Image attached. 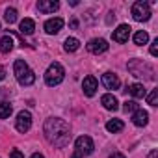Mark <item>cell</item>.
I'll list each match as a JSON object with an SVG mask.
<instances>
[{
	"label": "cell",
	"instance_id": "14",
	"mask_svg": "<svg viewBox=\"0 0 158 158\" xmlns=\"http://www.w3.org/2000/svg\"><path fill=\"white\" fill-rule=\"evenodd\" d=\"M101 104H102L106 110H110V112H115V110L119 108V102H117V99H115L114 95H110V93L102 95V99H101Z\"/></svg>",
	"mask_w": 158,
	"mask_h": 158
},
{
	"label": "cell",
	"instance_id": "20",
	"mask_svg": "<svg viewBox=\"0 0 158 158\" xmlns=\"http://www.w3.org/2000/svg\"><path fill=\"white\" fill-rule=\"evenodd\" d=\"M11 112H13V106L10 102H2V104H0V119H8L11 115Z\"/></svg>",
	"mask_w": 158,
	"mask_h": 158
},
{
	"label": "cell",
	"instance_id": "31",
	"mask_svg": "<svg viewBox=\"0 0 158 158\" xmlns=\"http://www.w3.org/2000/svg\"><path fill=\"white\" fill-rule=\"evenodd\" d=\"M32 158H45V156H43V154H39V152H34V154H32Z\"/></svg>",
	"mask_w": 158,
	"mask_h": 158
},
{
	"label": "cell",
	"instance_id": "28",
	"mask_svg": "<svg viewBox=\"0 0 158 158\" xmlns=\"http://www.w3.org/2000/svg\"><path fill=\"white\" fill-rule=\"evenodd\" d=\"M4 78H6V69L0 65V80H4Z\"/></svg>",
	"mask_w": 158,
	"mask_h": 158
},
{
	"label": "cell",
	"instance_id": "15",
	"mask_svg": "<svg viewBox=\"0 0 158 158\" xmlns=\"http://www.w3.org/2000/svg\"><path fill=\"white\" fill-rule=\"evenodd\" d=\"M19 30H21L23 35H30V34H34V30H35V23H34L32 19H23Z\"/></svg>",
	"mask_w": 158,
	"mask_h": 158
},
{
	"label": "cell",
	"instance_id": "3",
	"mask_svg": "<svg viewBox=\"0 0 158 158\" xmlns=\"http://www.w3.org/2000/svg\"><path fill=\"white\" fill-rule=\"evenodd\" d=\"M63 76H65L63 67L54 61V63L48 65V69H47V73H45V82H47V86L54 88V86H58V84L63 80Z\"/></svg>",
	"mask_w": 158,
	"mask_h": 158
},
{
	"label": "cell",
	"instance_id": "17",
	"mask_svg": "<svg viewBox=\"0 0 158 158\" xmlns=\"http://www.w3.org/2000/svg\"><path fill=\"white\" fill-rule=\"evenodd\" d=\"M13 48V39L11 35H4L2 39H0V50H2V54H10Z\"/></svg>",
	"mask_w": 158,
	"mask_h": 158
},
{
	"label": "cell",
	"instance_id": "12",
	"mask_svg": "<svg viewBox=\"0 0 158 158\" xmlns=\"http://www.w3.org/2000/svg\"><path fill=\"white\" fill-rule=\"evenodd\" d=\"M61 28H63V19H60V17L48 19V21L45 23V32H47V34H58Z\"/></svg>",
	"mask_w": 158,
	"mask_h": 158
},
{
	"label": "cell",
	"instance_id": "2",
	"mask_svg": "<svg viewBox=\"0 0 158 158\" xmlns=\"http://www.w3.org/2000/svg\"><path fill=\"white\" fill-rule=\"evenodd\" d=\"M13 73H15V76H17V80H19L21 86H32L35 82V74H34V71L28 67V63L24 60H15Z\"/></svg>",
	"mask_w": 158,
	"mask_h": 158
},
{
	"label": "cell",
	"instance_id": "16",
	"mask_svg": "<svg viewBox=\"0 0 158 158\" xmlns=\"http://www.w3.org/2000/svg\"><path fill=\"white\" fill-rule=\"evenodd\" d=\"M127 91H128L132 97H136V99H143V97H145V88H143V84H130V86H127Z\"/></svg>",
	"mask_w": 158,
	"mask_h": 158
},
{
	"label": "cell",
	"instance_id": "10",
	"mask_svg": "<svg viewBox=\"0 0 158 158\" xmlns=\"http://www.w3.org/2000/svg\"><path fill=\"white\" fill-rule=\"evenodd\" d=\"M88 50H89L91 54H102V52L108 50V43H106L104 39H91V41L88 43Z\"/></svg>",
	"mask_w": 158,
	"mask_h": 158
},
{
	"label": "cell",
	"instance_id": "25",
	"mask_svg": "<svg viewBox=\"0 0 158 158\" xmlns=\"http://www.w3.org/2000/svg\"><path fill=\"white\" fill-rule=\"evenodd\" d=\"M151 54H152V56H158V39L152 41V45H151Z\"/></svg>",
	"mask_w": 158,
	"mask_h": 158
},
{
	"label": "cell",
	"instance_id": "5",
	"mask_svg": "<svg viewBox=\"0 0 158 158\" xmlns=\"http://www.w3.org/2000/svg\"><path fill=\"white\" fill-rule=\"evenodd\" d=\"M130 11H132V17H134L136 21H139V23L151 19V8H149L147 2H141V0H138V2L132 4V10H130Z\"/></svg>",
	"mask_w": 158,
	"mask_h": 158
},
{
	"label": "cell",
	"instance_id": "22",
	"mask_svg": "<svg viewBox=\"0 0 158 158\" xmlns=\"http://www.w3.org/2000/svg\"><path fill=\"white\" fill-rule=\"evenodd\" d=\"M4 19H6V23H8V24H13V23L17 21V10H13V8H8V10H6V15H4Z\"/></svg>",
	"mask_w": 158,
	"mask_h": 158
},
{
	"label": "cell",
	"instance_id": "24",
	"mask_svg": "<svg viewBox=\"0 0 158 158\" xmlns=\"http://www.w3.org/2000/svg\"><path fill=\"white\" fill-rule=\"evenodd\" d=\"M123 108H125V112H136L138 110V102L136 101H127Z\"/></svg>",
	"mask_w": 158,
	"mask_h": 158
},
{
	"label": "cell",
	"instance_id": "23",
	"mask_svg": "<svg viewBox=\"0 0 158 158\" xmlns=\"http://www.w3.org/2000/svg\"><path fill=\"white\" fill-rule=\"evenodd\" d=\"M147 102H149L151 106H158V89H152V91L149 93V97H147Z\"/></svg>",
	"mask_w": 158,
	"mask_h": 158
},
{
	"label": "cell",
	"instance_id": "4",
	"mask_svg": "<svg viewBox=\"0 0 158 158\" xmlns=\"http://www.w3.org/2000/svg\"><path fill=\"white\" fill-rule=\"evenodd\" d=\"M74 154L71 156V158H82V156H88V154H91L93 152V139L89 138V136H80V138H76V141H74Z\"/></svg>",
	"mask_w": 158,
	"mask_h": 158
},
{
	"label": "cell",
	"instance_id": "29",
	"mask_svg": "<svg viewBox=\"0 0 158 158\" xmlns=\"http://www.w3.org/2000/svg\"><path fill=\"white\" fill-rule=\"evenodd\" d=\"M71 28H78V21H76V19L71 21Z\"/></svg>",
	"mask_w": 158,
	"mask_h": 158
},
{
	"label": "cell",
	"instance_id": "8",
	"mask_svg": "<svg viewBox=\"0 0 158 158\" xmlns=\"http://www.w3.org/2000/svg\"><path fill=\"white\" fill-rule=\"evenodd\" d=\"M102 84H104L106 89H119L121 80L117 78V74H114V73H104L102 74Z\"/></svg>",
	"mask_w": 158,
	"mask_h": 158
},
{
	"label": "cell",
	"instance_id": "7",
	"mask_svg": "<svg viewBox=\"0 0 158 158\" xmlns=\"http://www.w3.org/2000/svg\"><path fill=\"white\" fill-rule=\"evenodd\" d=\"M130 26L128 24H121V26H117V30H114V34H112V37H114V41L115 43H127L128 41V35H130Z\"/></svg>",
	"mask_w": 158,
	"mask_h": 158
},
{
	"label": "cell",
	"instance_id": "27",
	"mask_svg": "<svg viewBox=\"0 0 158 158\" xmlns=\"http://www.w3.org/2000/svg\"><path fill=\"white\" fill-rule=\"evenodd\" d=\"M147 158H158V151H156V149H152V151L149 152V156H147Z\"/></svg>",
	"mask_w": 158,
	"mask_h": 158
},
{
	"label": "cell",
	"instance_id": "1",
	"mask_svg": "<svg viewBox=\"0 0 158 158\" xmlns=\"http://www.w3.org/2000/svg\"><path fill=\"white\" fill-rule=\"evenodd\" d=\"M43 132H45V138L54 145V147H65L71 139V130H69V125L60 119V117H50L45 121V127H43Z\"/></svg>",
	"mask_w": 158,
	"mask_h": 158
},
{
	"label": "cell",
	"instance_id": "6",
	"mask_svg": "<svg viewBox=\"0 0 158 158\" xmlns=\"http://www.w3.org/2000/svg\"><path fill=\"white\" fill-rule=\"evenodd\" d=\"M15 127H17V130L19 132H28L30 130V127H32V114L30 112H26V110H23V112H19V115H17V121H15Z\"/></svg>",
	"mask_w": 158,
	"mask_h": 158
},
{
	"label": "cell",
	"instance_id": "30",
	"mask_svg": "<svg viewBox=\"0 0 158 158\" xmlns=\"http://www.w3.org/2000/svg\"><path fill=\"white\" fill-rule=\"evenodd\" d=\"M110 158H125V156L119 154V152H114V154H110Z\"/></svg>",
	"mask_w": 158,
	"mask_h": 158
},
{
	"label": "cell",
	"instance_id": "13",
	"mask_svg": "<svg viewBox=\"0 0 158 158\" xmlns=\"http://www.w3.org/2000/svg\"><path fill=\"white\" fill-rule=\"evenodd\" d=\"M132 123H134L136 127H145V125L149 123V114H147L145 110L138 108V110L134 112V115H132Z\"/></svg>",
	"mask_w": 158,
	"mask_h": 158
},
{
	"label": "cell",
	"instance_id": "21",
	"mask_svg": "<svg viewBox=\"0 0 158 158\" xmlns=\"http://www.w3.org/2000/svg\"><path fill=\"white\" fill-rule=\"evenodd\" d=\"M147 41H149V35H147V32L139 30V32H136V34H134V43H136V45H145Z\"/></svg>",
	"mask_w": 158,
	"mask_h": 158
},
{
	"label": "cell",
	"instance_id": "9",
	"mask_svg": "<svg viewBox=\"0 0 158 158\" xmlns=\"http://www.w3.org/2000/svg\"><path fill=\"white\" fill-rule=\"evenodd\" d=\"M82 89H84V95L88 97H93L95 91H97V78L95 76H86L84 78V82H82Z\"/></svg>",
	"mask_w": 158,
	"mask_h": 158
},
{
	"label": "cell",
	"instance_id": "26",
	"mask_svg": "<svg viewBox=\"0 0 158 158\" xmlns=\"http://www.w3.org/2000/svg\"><path fill=\"white\" fill-rule=\"evenodd\" d=\"M10 158H24V154H23L19 149H13V151H11V154H10Z\"/></svg>",
	"mask_w": 158,
	"mask_h": 158
},
{
	"label": "cell",
	"instance_id": "11",
	"mask_svg": "<svg viewBox=\"0 0 158 158\" xmlns=\"http://www.w3.org/2000/svg\"><path fill=\"white\" fill-rule=\"evenodd\" d=\"M58 8H60V2H56V0H39L37 2V10L41 13H54Z\"/></svg>",
	"mask_w": 158,
	"mask_h": 158
},
{
	"label": "cell",
	"instance_id": "19",
	"mask_svg": "<svg viewBox=\"0 0 158 158\" xmlns=\"http://www.w3.org/2000/svg\"><path fill=\"white\" fill-rule=\"evenodd\" d=\"M123 121L121 119H112V121H108L106 123V130L108 132H119V130H123Z\"/></svg>",
	"mask_w": 158,
	"mask_h": 158
},
{
	"label": "cell",
	"instance_id": "18",
	"mask_svg": "<svg viewBox=\"0 0 158 158\" xmlns=\"http://www.w3.org/2000/svg\"><path fill=\"white\" fill-rule=\"evenodd\" d=\"M78 47H80V41H78L76 37H67L65 43H63V48L67 52H74V50H78Z\"/></svg>",
	"mask_w": 158,
	"mask_h": 158
}]
</instances>
